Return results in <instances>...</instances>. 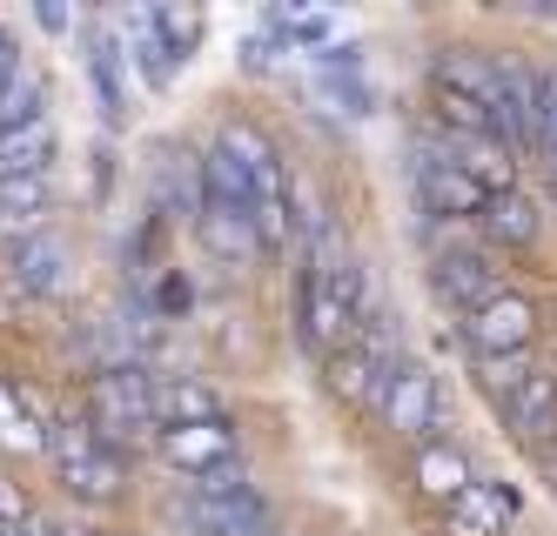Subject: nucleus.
Segmentation results:
<instances>
[{
    "mask_svg": "<svg viewBox=\"0 0 557 536\" xmlns=\"http://www.w3.org/2000/svg\"><path fill=\"white\" fill-rule=\"evenodd\" d=\"M82 416L95 423V436L108 449H154V442H162V423H154V376H141L135 362L108 369V376L88 383Z\"/></svg>",
    "mask_w": 557,
    "mask_h": 536,
    "instance_id": "f257e3e1",
    "label": "nucleus"
},
{
    "mask_svg": "<svg viewBox=\"0 0 557 536\" xmlns=\"http://www.w3.org/2000/svg\"><path fill=\"white\" fill-rule=\"evenodd\" d=\"M48 457H54V470L67 483V497H82V503H114L128 489L122 449H108L88 416H54L48 423Z\"/></svg>",
    "mask_w": 557,
    "mask_h": 536,
    "instance_id": "f03ea898",
    "label": "nucleus"
},
{
    "mask_svg": "<svg viewBox=\"0 0 557 536\" xmlns=\"http://www.w3.org/2000/svg\"><path fill=\"white\" fill-rule=\"evenodd\" d=\"M182 523L195 536H269V503L228 470V476H209V483L182 489Z\"/></svg>",
    "mask_w": 557,
    "mask_h": 536,
    "instance_id": "7ed1b4c3",
    "label": "nucleus"
},
{
    "mask_svg": "<svg viewBox=\"0 0 557 536\" xmlns=\"http://www.w3.org/2000/svg\"><path fill=\"white\" fill-rule=\"evenodd\" d=\"M410 182H417V201H423L430 222H470V215L491 209V188H476L457 161L444 154V141H436V135H423L410 148Z\"/></svg>",
    "mask_w": 557,
    "mask_h": 536,
    "instance_id": "20e7f679",
    "label": "nucleus"
},
{
    "mask_svg": "<svg viewBox=\"0 0 557 536\" xmlns=\"http://www.w3.org/2000/svg\"><path fill=\"white\" fill-rule=\"evenodd\" d=\"M376 409H383V429H396L404 442H436L430 429H436V376L423 362H396L389 376H383V389H376Z\"/></svg>",
    "mask_w": 557,
    "mask_h": 536,
    "instance_id": "39448f33",
    "label": "nucleus"
},
{
    "mask_svg": "<svg viewBox=\"0 0 557 536\" xmlns=\"http://www.w3.org/2000/svg\"><path fill=\"white\" fill-rule=\"evenodd\" d=\"M457 328H463L470 356H524V349L537 342V309H531V296H517V288H504L497 302L470 309Z\"/></svg>",
    "mask_w": 557,
    "mask_h": 536,
    "instance_id": "423d86ee",
    "label": "nucleus"
},
{
    "mask_svg": "<svg viewBox=\"0 0 557 536\" xmlns=\"http://www.w3.org/2000/svg\"><path fill=\"white\" fill-rule=\"evenodd\" d=\"M154 457H162L169 470H182L188 483H209V476H228V470H235L243 442H235L228 423H188V429H162Z\"/></svg>",
    "mask_w": 557,
    "mask_h": 536,
    "instance_id": "0eeeda50",
    "label": "nucleus"
},
{
    "mask_svg": "<svg viewBox=\"0 0 557 536\" xmlns=\"http://www.w3.org/2000/svg\"><path fill=\"white\" fill-rule=\"evenodd\" d=\"M302 342L323 356V362L356 342V315H349V302L330 288L323 269H302Z\"/></svg>",
    "mask_w": 557,
    "mask_h": 536,
    "instance_id": "6e6552de",
    "label": "nucleus"
},
{
    "mask_svg": "<svg viewBox=\"0 0 557 536\" xmlns=\"http://www.w3.org/2000/svg\"><path fill=\"white\" fill-rule=\"evenodd\" d=\"M430 288L444 296L450 309H484V302H497L504 296V275L491 269V255H436L430 262Z\"/></svg>",
    "mask_w": 557,
    "mask_h": 536,
    "instance_id": "1a4fd4ad",
    "label": "nucleus"
},
{
    "mask_svg": "<svg viewBox=\"0 0 557 536\" xmlns=\"http://www.w3.org/2000/svg\"><path fill=\"white\" fill-rule=\"evenodd\" d=\"M510 516H517V489L510 483H470L444 510V536H504Z\"/></svg>",
    "mask_w": 557,
    "mask_h": 536,
    "instance_id": "9d476101",
    "label": "nucleus"
},
{
    "mask_svg": "<svg viewBox=\"0 0 557 536\" xmlns=\"http://www.w3.org/2000/svg\"><path fill=\"white\" fill-rule=\"evenodd\" d=\"M8 275H14L21 296H54V288L67 282V241L48 235V228H41V235H27V241H14Z\"/></svg>",
    "mask_w": 557,
    "mask_h": 536,
    "instance_id": "9b49d317",
    "label": "nucleus"
},
{
    "mask_svg": "<svg viewBox=\"0 0 557 536\" xmlns=\"http://www.w3.org/2000/svg\"><path fill=\"white\" fill-rule=\"evenodd\" d=\"M430 80H436V88H450V95H470V101L497 108V95H504V61H484V54L450 48V54L430 61Z\"/></svg>",
    "mask_w": 557,
    "mask_h": 536,
    "instance_id": "f8f14e48",
    "label": "nucleus"
},
{
    "mask_svg": "<svg viewBox=\"0 0 557 536\" xmlns=\"http://www.w3.org/2000/svg\"><path fill=\"white\" fill-rule=\"evenodd\" d=\"M195 235H202V249L228 269H249L262 255V235H256V215H228V209H202L195 215Z\"/></svg>",
    "mask_w": 557,
    "mask_h": 536,
    "instance_id": "ddd939ff",
    "label": "nucleus"
},
{
    "mask_svg": "<svg viewBox=\"0 0 557 536\" xmlns=\"http://www.w3.org/2000/svg\"><path fill=\"white\" fill-rule=\"evenodd\" d=\"M48 209H54V182L48 175H27V182H0V235H41L48 228Z\"/></svg>",
    "mask_w": 557,
    "mask_h": 536,
    "instance_id": "4468645a",
    "label": "nucleus"
},
{
    "mask_svg": "<svg viewBox=\"0 0 557 536\" xmlns=\"http://www.w3.org/2000/svg\"><path fill=\"white\" fill-rule=\"evenodd\" d=\"M470 483H476V476H470V457H463L457 442H423V449H417V489H423L430 503L450 510Z\"/></svg>",
    "mask_w": 557,
    "mask_h": 536,
    "instance_id": "2eb2a0df",
    "label": "nucleus"
},
{
    "mask_svg": "<svg viewBox=\"0 0 557 536\" xmlns=\"http://www.w3.org/2000/svg\"><path fill=\"white\" fill-rule=\"evenodd\" d=\"M504 423L524 436L531 449H544V436L557 429V369H537V376L517 389V402L504 409Z\"/></svg>",
    "mask_w": 557,
    "mask_h": 536,
    "instance_id": "dca6fc26",
    "label": "nucleus"
},
{
    "mask_svg": "<svg viewBox=\"0 0 557 536\" xmlns=\"http://www.w3.org/2000/svg\"><path fill=\"white\" fill-rule=\"evenodd\" d=\"M154 423L162 429H188V423H228L222 416V396L209 383H154Z\"/></svg>",
    "mask_w": 557,
    "mask_h": 536,
    "instance_id": "f3484780",
    "label": "nucleus"
},
{
    "mask_svg": "<svg viewBox=\"0 0 557 536\" xmlns=\"http://www.w3.org/2000/svg\"><path fill=\"white\" fill-rule=\"evenodd\" d=\"M476 222H484V235L497 241V249H531V241H537V228H544L537 201H531L524 188H510V195H491V209L476 215Z\"/></svg>",
    "mask_w": 557,
    "mask_h": 536,
    "instance_id": "a211bd4d",
    "label": "nucleus"
},
{
    "mask_svg": "<svg viewBox=\"0 0 557 536\" xmlns=\"http://www.w3.org/2000/svg\"><path fill=\"white\" fill-rule=\"evenodd\" d=\"M48 161H54V121H27V128L0 135V182L48 175Z\"/></svg>",
    "mask_w": 557,
    "mask_h": 536,
    "instance_id": "6ab92c4d",
    "label": "nucleus"
},
{
    "mask_svg": "<svg viewBox=\"0 0 557 536\" xmlns=\"http://www.w3.org/2000/svg\"><path fill=\"white\" fill-rule=\"evenodd\" d=\"M537 369H544V362L524 349V356H476V362H470V376H476V389H484L497 409H510V402H517V389H524Z\"/></svg>",
    "mask_w": 557,
    "mask_h": 536,
    "instance_id": "aec40b11",
    "label": "nucleus"
},
{
    "mask_svg": "<svg viewBox=\"0 0 557 536\" xmlns=\"http://www.w3.org/2000/svg\"><path fill=\"white\" fill-rule=\"evenodd\" d=\"M0 449L8 457H34V449H48V423L34 416V402L21 389L0 383Z\"/></svg>",
    "mask_w": 557,
    "mask_h": 536,
    "instance_id": "412c9836",
    "label": "nucleus"
},
{
    "mask_svg": "<svg viewBox=\"0 0 557 536\" xmlns=\"http://www.w3.org/2000/svg\"><path fill=\"white\" fill-rule=\"evenodd\" d=\"M88 80H95V95H101V114L122 121V114H128V95H122V48H114L101 27L88 34Z\"/></svg>",
    "mask_w": 557,
    "mask_h": 536,
    "instance_id": "4be33fe9",
    "label": "nucleus"
},
{
    "mask_svg": "<svg viewBox=\"0 0 557 536\" xmlns=\"http://www.w3.org/2000/svg\"><path fill=\"white\" fill-rule=\"evenodd\" d=\"M128 40H135V61H141V74H148V88H169L175 54H169V40L154 34V14H128Z\"/></svg>",
    "mask_w": 557,
    "mask_h": 536,
    "instance_id": "5701e85b",
    "label": "nucleus"
},
{
    "mask_svg": "<svg viewBox=\"0 0 557 536\" xmlns=\"http://www.w3.org/2000/svg\"><path fill=\"white\" fill-rule=\"evenodd\" d=\"M27 121H48V114H41V80L21 67L8 88H0V135H8V128H27Z\"/></svg>",
    "mask_w": 557,
    "mask_h": 536,
    "instance_id": "b1692460",
    "label": "nucleus"
},
{
    "mask_svg": "<svg viewBox=\"0 0 557 536\" xmlns=\"http://www.w3.org/2000/svg\"><path fill=\"white\" fill-rule=\"evenodd\" d=\"M154 34L169 40V54H175V61H188V54H195V40H202V14H195V8H162V14H154Z\"/></svg>",
    "mask_w": 557,
    "mask_h": 536,
    "instance_id": "393cba45",
    "label": "nucleus"
},
{
    "mask_svg": "<svg viewBox=\"0 0 557 536\" xmlns=\"http://www.w3.org/2000/svg\"><path fill=\"white\" fill-rule=\"evenodd\" d=\"M27 516H34V510H27V503L14 497V483L0 476V529H14V523H27Z\"/></svg>",
    "mask_w": 557,
    "mask_h": 536,
    "instance_id": "a878e982",
    "label": "nucleus"
},
{
    "mask_svg": "<svg viewBox=\"0 0 557 536\" xmlns=\"http://www.w3.org/2000/svg\"><path fill=\"white\" fill-rule=\"evenodd\" d=\"M21 74V48H14V34L0 27V88H8V80Z\"/></svg>",
    "mask_w": 557,
    "mask_h": 536,
    "instance_id": "bb28decb",
    "label": "nucleus"
},
{
    "mask_svg": "<svg viewBox=\"0 0 557 536\" xmlns=\"http://www.w3.org/2000/svg\"><path fill=\"white\" fill-rule=\"evenodd\" d=\"M162 309H188V282H169L162 288Z\"/></svg>",
    "mask_w": 557,
    "mask_h": 536,
    "instance_id": "cd10ccee",
    "label": "nucleus"
},
{
    "mask_svg": "<svg viewBox=\"0 0 557 536\" xmlns=\"http://www.w3.org/2000/svg\"><path fill=\"white\" fill-rule=\"evenodd\" d=\"M0 536H54V529H48L41 516H27V523H14V529H0Z\"/></svg>",
    "mask_w": 557,
    "mask_h": 536,
    "instance_id": "c85d7f7f",
    "label": "nucleus"
},
{
    "mask_svg": "<svg viewBox=\"0 0 557 536\" xmlns=\"http://www.w3.org/2000/svg\"><path fill=\"white\" fill-rule=\"evenodd\" d=\"M54 536H88V529H54Z\"/></svg>",
    "mask_w": 557,
    "mask_h": 536,
    "instance_id": "c756f323",
    "label": "nucleus"
},
{
    "mask_svg": "<svg viewBox=\"0 0 557 536\" xmlns=\"http://www.w3.org/2000/svg\"><path fill=\"white\" fill-rule=\"evenodd\" d=\"M269 536H275V529H269Z\"/></svg>",
    "mask_w": 557,
    "mask_h": 536,
    "instance_id": "7c9ffc66",
    "label": "nucleus"
},
{
    "mask_svg": "<svg viewBox=\"0 0 557 536\" xmlns=\"http://www.w3.org/2000/svg\"><path fill=\"white\" fill-rule=\"evenodd\" d=\"M550 476H557V470H550Z\"/></svg>",
    "mask_w": 557,
    "mask_h": 536,
    "instance_id": "2f4dec72",
    "label": "nucleus"
}]
</instances>
